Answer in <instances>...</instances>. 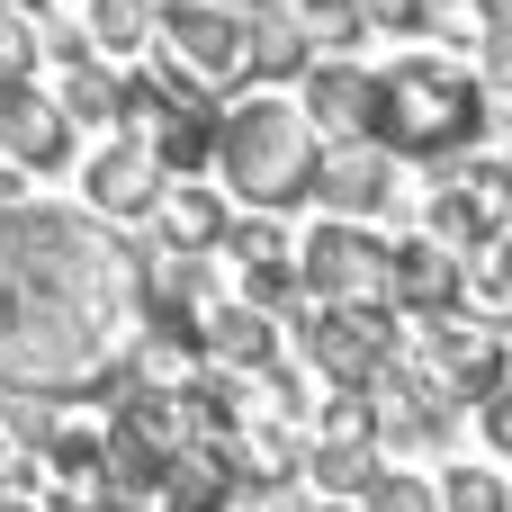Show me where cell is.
Masks as SVG:
<instances>
[{
  "label": "cell",
  "instance_id": "obj_1",
  "mask_svg": "<svg viewBox=\"0 0 512 512\" xmlns=\"http://www.w3.org/2000/svg\"><path fill=\"white\" fill-rule=\"evenodd\" d=\"M144 333V261L90 207H9L0 216V387L9 396H90L126 369Z\"/></svg>",
  "mask_w": 512,
  "mask_h": 512
},
{
  "label": "cell",
  "instance_id": "obj_2",
  "mask_svg": "<svg viewBox=\"0 0 512 512\" xmlns=\"http://www.w3.org/2000/svg\"><path fill=\"white\" fill-rule=\"evenodd\" d=\"M216 171H225V189H234L252 216H288V207H306L315 180H324V135H315V117L288 108V99H243V108H225V126H216Z\"/></svg>",
  "mask_w": 512,
  "mask_h": 512
},
{
  "label": "cell",
  "instance_id": "obj_3",
  "mask_svg": "<svg viewBox=\"0 0 512 512\" xmlns=\"http://www.w3.org/2000/svg\"><path fill=\"white\" fill-rule=\"evenodd\" d=\"M369 135L405 162H468L486 144V90L459 72V63H432V54H405L396 72H378V108H369Z\"/></svg>",
  "mask_w": 512,
  "mask_h": 512
},
{
  "label": "cell",
  "instance_id": "obj_4",
  "mask_svg": "<svg viewBox=\"0 0 512 512\" xmlns=\"http://www.w3.org/2000/svg\"><path fill=\"white\" fill-rule=\"evenodd\" d=\"M126 126H135V144L171 171V180H189V171H207L216 162V90L207 81H189L180 63H144L135 81H126Z\"/></svg>",
  "mask_w": 512,
  "mask_h": 512
},
{
  "label": "cell",
  "instance_id": "obj_5",
  "mask_svg": "<svg viewBox=\"0 0 512 512\" xmlns=\"http://www.w3.org/2000/svg\"><path fill=\"white\" fill-rule=\"evenodd\" d=\"M387 270H396V243H378L351 216H324L297 252V279L315 306H387Z\"/></svg>",
  "mask_w": 512,
  "mask_h": 512
},
{
  "label": "cell",
  "instance_id": "obj_6",
  "mask_svg": "<svg viewBox=\"0 0 512 512\" xmlns=\"http://www.w3.org/2000/svg\"><path fill=\"white\" fill-rule=\"evenodd\" d=\"M153 27H162V45H171V63H180L189 81H207V90L252 81V18H234V9H216V0H171Z\"/></svg>",
  "mask_w": 512,
  "mask_h": 512
},
{
  "label": "cell",
  "instance_id": "obj_7",
  "mask_svg": "<svg viewBox=\"0 0 512 512\" xmlns=\"http://www.w3.org/2000/svg\"><path fill=\"white\" fill-rule=\"evenodd\" d=\"M297 333L333 387H369L378 369H396V306H315L297 315Z\"/></svg>",
  "mask_w": 512,
  "mask_h": 512
},
{
  "label": "cell",
  "instance_id": "obj_8",
  "mask_svg": "<svg viewBox=\"0 0 512 512\" xmlns=\"http://www.w3.org/2000/svg\"><path fill=\"white\" fill-rule=\"evenodd\" d=\"M504 198H512V180H504V162H441V189H432V243H468V252H486L495 234H504Z\"/></svg>",
  "mask_w": 512,
  "mask_h": 512
},
{
  "label": "cell",
  "instance_id": "obj_9",
  "mask_svg": "<svg viewBox=\"0 0 512 512\" xmlns=\"http://www.w3.org/2000/svg\"><path fill=\"white\" fill-rule=\"evenodd\" d=\"M423 351H432V387H441V396L486 405V396L504 387V333H495L486 315H432V324H423Z\"/></svg>",
  "mask_w": 512,
  "mask_h": 512
},
{
  "label": "cell",
  "instance_id": "obj_10",
  "mask_svg": "<svg viewBox=\"0 0 512 512\" xmlns=\"http://www.w3.org/2000/svg\"><path fill=\"white\" fill-rule=\"evenodd\" d=\"M315 198H324L333 216L369 225V216L396 198V153H387L378 135H342V144H324V180H315Z\"/></svg>",
  "mask_w": 512,
  "mask_h": 512
},
{
  "label": "cell",
  "instance_id": "obj_11",
  "mask_svg": "<svg viewBox=\"0 0 512 512\" xmlns=\"http://www.w3.org/2000/svg\"><path fill=\"white\" fill-rule=\"evenodd\" d=\"M225 252L243 261V306H261V315H297L306 306V279H297V252H288L279 216H243L225 234Z\"/></svg>",
  "mask_w": 512,
  "mask_h": 512
},
{
  "label": "cell",
  "instance_id": "obj_12",
  "mask_svg": "<svg viewBox=\"0 0 512 512\" xmlns=\"http://www.w3.org/2000/svg\"><path fill=\"white\" fill-rule=\"evenodd\" d=\"M459 297H468V261L450 243H432V234L396 243V270H387V306L396 315L432 324V315H459Z\"/></svg>",
  "mask_w": 512,
  "mask_h": 512
},
{
  "label": "cell",
  "instance_id": "obj_13",
  "mask_svg": "<svg viewBox=\"0 0 512 512\" xmlns=\"http://www.w3.org/2000/svg\"><path fill=\"white\" fill-rule=\"evenodd\" d=\"M0 153L18 171H63L72 162V117L36 81H0Z\"/></svg>",
  "mask_w": 512,
  "mask_h": 512
},
{
  "label": "cell",
  "instance_id": "obj_14",
  "mask_svg": "<svg viewBox=\"0 0 512 512\" xmlns=\"http://www.w3.org/2000/svg\"><path fill=\"white\" fill-rule=\"evenodd\" d=\"M81 189H90V216H144V225H153V207H162L171 171H162L144 144H108V153H90Z\"/></svg>",
  "mask_w": 512,
  "mask_h": 512
},
{
  "label": "cell",
  "instance_id": "obj_15",
  "mask_svg": "<svg viewBox=\"0 0 512 512\" xmlns=\"http://www.w3.org/2000/svg\"><path fill=\"white\" fill-rule=\"evenodd\" d=\"M207 369H225V378H270V369H279V324H270L261 306H243V297L207 306Z\"/></svg>",
  "mask_w": 512,
  "mask_h": 512
},
{
  "label": "cell",
  "instance_id": "obj_16",
  "mask_svg": "<svg viewBox=\"0 0 512 512\" xmlns=\"http://www.w3.org/2000/svg\"><path fill=\"white\" fill-rule=\"evenodd\" d=\"M306 117H315V135H369V108H378V72H360V63H315L306 72V99H297Z\"/></svg>",
  "mask_w": 512,
  "mask_h": 512
},
{
  "label": "cell",
  "instance_id": "obj_17",
  "mask_svg": "<svg viewBox=\"0 0 512 512\" xmlns=\"http://www.w3.org/2000/svg\"><path fill=\"white\" fill-rule=\"evenodd\" d=\"M153 225H162V243H171V252H225V234H234V216L216 207V189H189V180H171V189H162Z\"/></svg>",
  "mask_w": 512,
  "mask_h": 512
},
{
  "label": "cell",
  "instance_id": "obj_18",
  "mask_svg": "<svg viewBox=\"0 0 512 512\" xmlns=\"http://www.w3.org/2000/svg\"><path fill=\"white\" fill-rule=\"evenodd\" d=\"M306 72H315V45H306L297 9H288V0L261 9V18H252V81H306Z\"/></svg>",
  "mask_w": 512,
  "mask_h": 512
},
{
  "label": "cell",
  "instance_id": "obj_19",
  "mask_svg": "<svg viewBox=\"0 0 512 512\" xmlns=\"http://www.w3.org/2000/svg\"><path fill=\"white\" fill-rule=\"evenodd\" d=\"M306 477L333 495V504H360L378 486V441H315L306 450Z\"/></svg>",
  "mask_w": 512,
  "mask_h": 512
},
{
  "label": "cell",
  "instance_id": "obj_20",
  "mask_svg": "<svg viewBox=\"0 0 512 512\" xmlns=\"http://www.w3.org/2000/svg\"><path fill=\"white\" fill-rule=\"evenodd\" d=\"M63 117H72V126H117V117H126V81L99 72L90 54H72V63H63Z\"/></svg>",
  "mask_w": 512,
  "mask_h": 512
},
{
  "label": "cell",
  "instance_id": "obj_21",
  "mask_svg": "<svg viewBox=\"0 0 512 512\" xmlns=\"http://www.w3.org/2000/svg\"><path fill=\"white\" fill-rule=\"evenodd\" d=\"M45 468L63 477V495L72 486H108V432H54L45 441Z\"/></svg>",
  "mask_w": 512,
  "mask_h": 512
},
{
  "label": "cell",
  "instance_id": "obj_22",
  "mask_svg": "<svg viewBox=\"0 0 512 512\" xmlns=\"http://www.w3.org/2000/svg\"><path fill=\"white\" fill-rule=\"evenodd\" d=\"M297 9V27H306V45H351L369 18H360V0H288Z\"/></svg>",
  "mask_w": 512,
  "mask_h": 512
},
{
  "label": "cell",
  "instance_id": "obj_23",
  "mask_svg": "<svg viewBox=\"0 0 512 512\" xmlns=\"http://www.w3.org/2000/svg\"><path fill=\"white\" fill-rule=\"evenodd\" d=\"M441 512H512V495L495 468H450L441 477Z\"/></svg>",
  "mask_w": 512,
  "mask_h": 512
},
{
  "label": "cell",
  "instance_id": "obj_24",
  "mask_svg": "<svg viewBox=\"0 0 512 512\" xmlns=\"http://www.w3.org/2000/svg\"><path fill=\"white\" fill-rule=\"evenodd\" d=\"M468 288H477V306H486L495 324H512V234H495V243H486V261L468 270Z\"/></svg>",
  "mask_w": 512,
  "mask_h": 512
},
{
  "label": "cell",
  "instance_id": "obj_25",
  "mask_svg": "<svg viewBox=\"0 0 512 512\" xmlns=\"http://www.w3.org/2000/svg\"><path fill=\"white\" fill-rule=\"evenodd\" d=\"M360 512H441L432 477H405V468H378V486L360 495Z\"/></svg>",
  "mask_w": 512,
  "mask_h": 512
},
{
  "label": "cell",
  "instance_id": "obj_26",
  "mask_svg": "<svg viewBox=\"0 0 512 512\" xmlns=\"http://www.w3.org/2000/svg\"><path fill=\"white\" fill-rule=\"evenodd\" d=\"M324 441H378V405H369V387H333V405H324Z\"/></svg>",
  "mask_w": 512,
  "mask_h": 512
},
{
  "label": "cell",
  "instance_id": "obj_27",
  "mask_svg": "<svg viewBox=\"0 0 512 512\" xmlns=\"http://www.w3.org/2000/svg\"><path fill=\"white\" fill-rule=\"evenodd\" d=\"M90 45H108V54L144 45V0H90Z\"/></svg>",
  "mask_w": 512,
  "mask_h": 512
},
{
  "label": "cell",
  "instance_id": "obj_28",
  "mask_svg": "<svg viewBox=\"0 0 512 512\" xmlns=\"http://www.w3.org/2000/svg\"><path fill=\"white\" fill-rule=\"evenodd\" d=\"M27 72H36V27H27V9L0 0V81H27Z\"/></svg>",
  "mask_w": 512,
  "mask_h": 512
},
{
  "label": "cell",
  "instance_id": "obj_29",
  "mask_svg": "<svg viewBox=\"0 0 512 512\" xmlns=\"http://www.w3.org/2000/svg\"><path fill=\"white\" fill-rule=\"evenodd\" d=\"M369 27H396V36H423L432 27V0H360Z\"/></svg>",
  "mask_w": 512,
  "mask_h": 512
},
{
  "label": "cell",
  "instance_id": "obj_30",
  "mask_svg": "<svg viewBox=\"0 0 512 512\" xmlns=\"http://www.w3.org/2000/svg\"><path fill=\"white\" fill-rule=\"evenodd\" d=\"M477 432H486V441H495V450L512 459V387H495V396L477 405Z\"/></svg>",
  "mask_w": 512,
  "mask_h": 512
},
{
  "label": "cell",
  "instance_id": "obj_31",
  "mask_svg": "<svg viewBox=\"0 0 512 512\" xmlns=\"http://www.w3.org/2000/svg\"><path fill=\"white\" fill-rule=\"evenodd\" d=\"M486 81L512 90V27H504V36H486Z\"/></svg>",
  "mask_w": 512,
  "mask_h": 512
},
{
  "label": "cell",
  "instance_id": "obj_32",
  "mask_svg": "<svg viewBox=\"0 0 512 512\" xmlns=\"http://www.w3.org/2000/svg\"><path fill=\"white\" fill-rule=\"evenodd\" d=\"M63 512H135V504H117V495H90V504H63Z\"/></svg>",
  "mask_w": 512,
  "mask_h": 512
},
{
  "label": "cell",
  "instance_id": "obj_33",
  "mask_svg": "<svg viewBox=\"0 0 512 512\" xmlns=\"http://www.w3.org/2000/svg\"><path fill=\"white\" fill-rule=\"evenodd\" d=\"M216 9H234V18H261V9H279V0H216Z\"/></svg>",
  "mask_w": 512,
  "mask_h": 512
},
{
  "label": "cell",
  "instance_id": "obj_34",
  "mask_svg": "<svg viewBox=\"0 0 512 512\" xmlns=\"http://www.w3.org/2000/svg\"><path fill=\"white\" fill-rule=\"evenodd\" d=\"M0 512H36V504H27V495H18V486H0Z\"/></svg>",
  "mask_w": 512,
  "mask_h": 512
},
{
  "label": "cell",
  "instance_id": "obj_35",
  "mask_svg": "<svg viewBox=\"0 0 512 512\" xmlns=\"http://www.w3.org/2000/svg\"><path fill=\"white\" fill-rule=\"evenodd\" d=\"M9 9H27V18H36V9H54V0H9Z\"/></svg>",
  "mask_w": 512,
  "mask_h": 512
},
{
  "label": "cell",
  "instance_id": "obj_36",
  "mask_svg": "<svg viewBox=\"0 0 512 512\" xmlns=\"http://www.w3.org/2000/svg\"><path fill=\"white\" fill-rule=\"evenodd\" d=\"M315 512H360V504H333V495H324V504H315Z\"/></svg>",
  "mask_w": 512,
  "mask_h": 512
},
{
  "label": "cell",
  "instance_id": "obj_37",
  "mask_svg": "<svg viewBox=\"0 0 512 512\" xmlns=\"http://www.w3.org/2000/svg\"><path fill=\"white\" fill-rule=\"evenodd\" d=\"M504 180H512V144H504Z\"/></svg>",
  "mask_w": 512,
  "mask_h": 512
}]
</instances>
